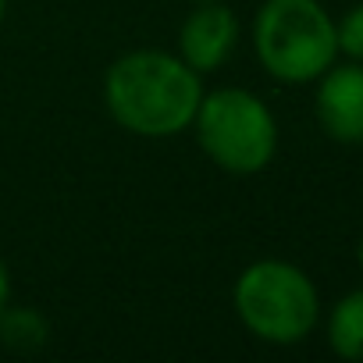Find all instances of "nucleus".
Wrapping results in <instances>:
<instances>
[{"instance_id": "nucleus-1", "label": "nucleus", "mask_w": 363, "mask_h": 363, "mask_svg": "<svg viewBox=\"0 0 363 363\" xmlns=\"http://www.w3.org/2000/svg\"><path fill=\"white\" fill-rule=\"evenodd\" d=\"M196 75L200 72L182 57L164 50H135L111 65L104 79V100L111 118L135 135H178L193 125L203 100Z\"/></svg>"}, {"instance_id": "nucleus-2", "label": "nucleus", "mask_w": 363, "mask_h": 363, "mask_svg": "<svg viewBox=\"0 0 363 363\" xmlns=\"http://www.w3.org/2000/svg\"><path fill=\"white\" fill-rule=\"evenodd\" d=\"M257 57L278 82H317L338 57L335 18L317 0H267L253 29Z\"/></svg>"}, {"instance_id": "nucleus-3", "label": "nucleus", "mask_w": 363, "mask_h": 363, "mask_svg": "<svg viewBox=\"0 0 363 363\" xmlns=\"http://www.w3.org/2000/svg\"><path fill=\"white\" fill-rule=\"evenodd\" d=\"M235 313L260 342L296 345L317 328V285L289 260H257L235 281Z\"/></svg>"}, {"instance_id": "nucleus-4", "label": "nucleus", "mask_w": 363, "mask_h": 363, "mask_svg": "<svg viewBox=\"0 0 363 363\" xmlns=\"http://www.w3.org/2000/svg\"><path fill=\"white\" fill-rule=\"evenodd\" d=\"M193 121L207 157L232 174H257L278 153V121L250 89H218L203 96Z\"/></svg>"}, {"instance_id": "nucleus-5", "label": "nucleus", "mask_w": 363, "mask_h": 363, "mask_svg": "<svg viewBox=\"0 0 363 363\" xmlns=\"http://www.w3.org/2000/svg\"><path fill=\"white\" fill-rule=\"evenodd\" d=\"M317 121L335 143H363V65H331L317 79Z\"/></svg>"}, {"instance_id": "nucleus-6", "label": "nucleus", "mask_w": 363, "mask_h": 363, "mask_svg": "<svg viewBox=\"0 0 363 363\" xmlns=\"http://www.w3.org/2000/svg\"><path fill=\"white\" fill-rule=\"evenodd\" d=\"M235 40H239L235 15L218 0H203V8H196L182 26V36H178L182 61L196 72H214L232 57Z\"/></svg>"}, {"instance_id": "nucleus-7", "label": "nucleus", "mask_w": 363, "mask_h": 363, "mask_svg": "<svg viewBox=\"0 0 363 363\" xmlns=\"http://www.w3.org/2000/svg\"><path fill=\"white\" fill-rule=\"evenodd\" d=\"M328 345L349 363H363V289L345 292L328 313Z\"/></svg>"}, {"instance_id": "nucleus-8", "label": "nucleus", "mask_w": 363, "mask_h": 363, "mask_svg": "<svg viewBox=\"0 0 363 363\" xmlns=\"http://www.w3.org/2000/svg\"><path fill=\"white\" fill-rule=\"evenodd\" d=\"M0 338L18 352H33L47 342V324L36 310H8L0 313Z\"/></svg>"}, {"instance_id": "nucleus-9", "label": "nucleus", "mask_w": 363, "mask_h": 363, "mask_svg": "<svg viewBox=\"0 0 363 363\" xmlns=\"http://www.w3.org/2000/svg\"><path fill=\"white\" fill-rule=\"evenodd\" d=\"M335 36H338V54L363 65V4L349 8L342 22H335Z\"/></svg>"}, {"instance_id": "nucleus-10", "label": "nucleus", "mask_w": 363, "mask_h": 363, "mask_svg": "<svg viewBox=\"0 0 363 363\" xmlns=\"http://www.w3.org/2000/svg\"><path fill=\"white\" fill-rule=\"evenodd\" d=\"M8 296H11V281H8L4 264H0V313H4V306H8Z\"/></svg>"}, {"instance_id": "nucleus-11", "label": "nucleus", "mask_w": 363, "mask_h": 363, "mask_svg": "<svg viewBox=\"0 0 363 363\" xmlns=\"http://www.w3.org/2000/svg\"><path fill=\"white\" fill-rule=\"evenodd\" d=\"M356 260H359V271H363V239H359V250H356Z\"/></svg>"}, {"instance_id": "nucleus-12", "label": "nucleus", "mask_w": 363, "mask_h": 363, "mask_svg": "<svg viewBox=\"0 0 363 363\" xmlns=\"http://www.w3.org/2000/svg\"><path fill=\"white\" fill-rule=\"evenodd\" d=\"M4 8H8V0H0V22H4Z\"/></svg>"}, {"instance_id": "nucleus-13", "label": "nucleus", "mask_w": 363, "mask_h": 363, "mask_svg": "<svg viewBox=\"0 0 363 363\" xmlns=\"http://www.w3.org/2000/svg\"><path fill=\"white\" fill-rule=\"evenodd\" d=\"M200 4H203V0H200Z\"/></svg>"}]
</instances>
